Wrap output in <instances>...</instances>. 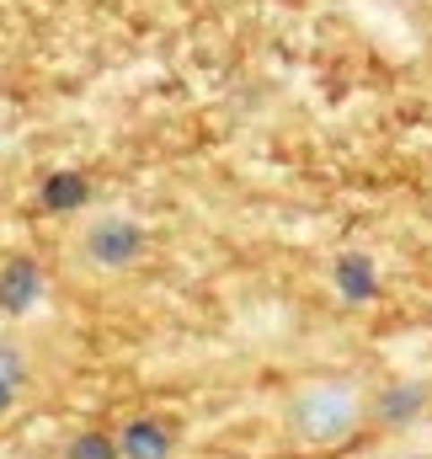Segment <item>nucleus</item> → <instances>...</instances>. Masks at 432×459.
I'll use <instances>...</instances> for the list:
<instances>
[{
    "instance_id": "1",
    "label": "nucleus",
    "mask_w": 432,
    "mask_h": 459,
    "mask_svg": "<svg viewBox=\"0 0 432 459\" xmlns=\"http://www.w3.org/2000/svg\"><path fill=\"white\" fill-rule=\"evenodd\" d=\"M363 417V401L352 385H310L299 401H294V428L310 438V444H341Z\"/></svg>"
},
{
    "instance_id": "2",
    "label": "nucleus",
    "mask_w": 432,
    "mask_h": 459,
    "mask_svg": "<svg viewBox=\"0 0 432 459\" xmlns=\"http://www.w3.org/2000/svg\"><path fill=\"white\" fill-rule=\"evenodd\" d=\"M81 251H86L91 267H102V273H123V267H134V262L144 256V230L134 225L128 214H102V220L86 225Z\"/></svg>"
},
{
    "instance_id": "3",
    "label": "nucleus",
    "mask_w": 432,
    "mask_h": 459,
    "mask_svg": "<svg viewBox=\"0 0 432 459\" xmlns=\"http://www.w3.org/2000/svg\"><path fill=\"white\" fill-rule=\"evenodd\" d=\"M331 289L347 299V305H368L379 299V262L368 251H341L331 262Z\"/></svg>"
},
{
    "instance_id": "4",
    "label": "nucleus",
    "mask_w": 432,
    "mask_h": 459,
    "mask_svg": "<svg viewBox=\"0 0 432 459\" xmlns=\"http://www.w3.org/2000/svg\"><path fill=\"white\" fill-rule=\"evenodd\" d=\"M43 299V267L32 256H11L0 267V310L5 316H27Z\"/></svg>"
},
{
    "instance_id": "5",
    "label": "nucleus",
    "mask_w": 432,
    "mask_h": 459,
    "mask_svg": "<svg viewBox=\"0 0 432 459\" xmlns=\"http://www.w3.org/2000/svg\"><path fill=\"white\" fill-rule=\"evenodd\" d=\"M38 198H43V209H48V214H75V209H86V198H91V182H86V171H75V166H59V171H48V177H43Z\"/></svg>"
},
{
    "instance_id": "6",
    "label": "nucleus",
    "mask_w": 432,
    "mask_h": 459,
    "mask_svg": "<svg viewBox=\"0 0 432 459\" xmlns=\"http://www.w3.org/2000/svg\"><path fill=\"white\" fill-rule=\"evenodd\" d=\"M117 449L128 459H171V433H166L155 417H134V422L117 433Z\"/></svg>"
},
{
    "instance_id": "7",
    "label": "nucleus",
    "mask_w": 432,
    "mask_h": 459,
    "mask_svg": "<svg viewBox=\"0 0 432 459\" xmlns=\"http://www.w3.org/2000/svg\"><path fill=\"white\" fill-rule=\"evenodd\" d=\"M422 406H428V390H422V385H390V390L379 395V422L401 428V422H411Z\"/></svg>"
},
{
    "instance_id": "8",
    "label": "nucleus",
    "mask_w": 432,
    "mask_h": 459,
    "mask_svg": "<svg viewBox=\"0 0 432 459\" xmlns=\"http://www.w3.org/2000/svg\"><path fill=\"white\" fill-rule=\"evenodd\" d=\"M22 379H27V368H22V352L16 347L0 342V411L16 401V390H22Z\"/></svg>"
},
{
    "instance_id": "9",
    "label": "nucleus",
    "mask_w": 432,
    "mask_h": 459,
    "mask_svg": "<svg viewBox=\"0 0 432 459\" xmlns=\"http://www.w3.org/2000/svg\"><path fill=\"white\" fill-rule=\"evenodd\" d=\"M123 449L112 444L108 433H75L70 438V449H65V459H117Z\"/></svg>"
},
{
    "instance_id": "10",
    "label": "nucleus",
    "mask_w": 432,
    "mask_h": 459,
    "mask_svg": "<svg viewBox=\"0 0 432 459\" xmlns=\"http://www.w3.org/2000/svg\"><path fill=\"white\" fill-rule=\"evenodd\" d=\"M0 97H5V81H0Z\"/></svg>"
}]
</instances>
